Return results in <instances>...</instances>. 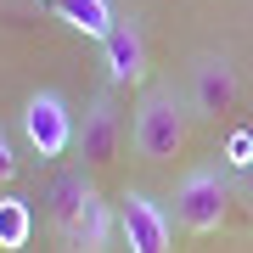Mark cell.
Wrapping results in <instances>:
<instances>
[{
	"label": "cell",
	"instance_id": "9c48e42d",
	"mask_svg": "<svg viewBox=\"0 0 253 253\" xmlns=\"http://www.w3.org/2000/svg\"><path fill=\"white\" fill-rule=\"evenodd\" d=\"M51 11L73 28V34H84V40H107L113 23H118L107 0H51Z\"/></svg>",
	"mask_w": 253,
	"mask_h": 253
},
{
	"label": "cell",
	"instance_id": "8fae6325",
	"mask_svg": "<svg viewBox=\"0 0 253 253\" xmlns=\"http://www.w3.org/2000/svg\"><path fill=\"white\" fill-rule=\"evenodd\" d=\"M17 180V152H11V135L0 129V186H11Z\"/></svg>",
	"mask_w": 253,
	"mask_h": 253
},
{
	"label": "cell",
	"instance_id": "ba28073f",
	"mask_svg": "<svg viewBox=\"0 0 253 253\" xmlns=\"http://www.w3.org/2000/svg\"><path fill=\"white\" fill-rule=\"evenodd\" d=\"M101 56H107V79L113 84H141L146 79V34L135 17H118L113 34L101 40Z\"/></svg>",
	"mask_w": 253,
	"mask_h": 253
},
{
	"label": "cell",
	"instance_id": "30bf717a",
	"mask_svg": "<svg viewBox=\"0 0 253 253\" xmlns=\"http://www.w3.org/2000/svg\"><path fill=\"white\" fill-rule=\"evenodd\" d=\"M23 236H28V208L23 203H0V242L23 248Z\"/></svg>",
	"mask_w": 253,
	"mask_h": 253
},
{
	"label": "cell",
	"instance_id": "5b68a950",
	"mask_svg": "<svg viewBox=\"0 0 253 253\" xmlns=\"http://www.w3.org/2000/svg\"><path fill=\"white\" fill-rule=\"evenodd\" d=\"M113 225H118V214L107 208V197H101V191H90V197L73 208V219H62V225H56V236H62L68 253H107Z\"/></svg>",
	"mask_w": 253,
	"mask_h": 253
},
{
	"label": "cell",
	"instance_id": "6da1fadb",
	"mask_svg": "<svg viewBox=\"0 0 253 253\" xmlns=\"http://www.w3.org/2000/svg\"><path fill=\"white\" fill-rule=\"evenodd\" d=\"M191 101H180L174 90H146L141 107H135V129H129V141H135V152L146 163H169L186 152V135H191Z\"/></svg>",
	"mask_w": 253,
	"mask_h": 253
},
{
	"label": "cell",
	"instance_id": "52a82bcc",
	"mask_svg": "<svg viewBox=\"0 0 253 253\" xmlns=\"http://www.w3.org/2000/svg\"><path fill=\"white\" fill-rule=\"evenodd\" d=\"M118 135H124V124H118V101L113 96H96L90 107H84V124H79V158L90 163V169H101V163L118 158Z\"/></svg>",
	"mask_w": 253,
	"mask_h": 253
},
{
	"label": "cell",
	"instance_id": "3957f363",
	"mask_svg": "<svg viewBox=\"0 0 253 253\" xmlns=\"http://www.w3.org/2000/svg\"><path fill=\"white\" fill-rule=\"evenodd\" d=\"M23 141L34 146L40 158H62L73 141H79V129H73V113H68V101L56 96V90H40V96H28L23 101Z\"/></svg>",
	"mask_w": 253,
	"mask_h": 253
},
{
	"label": "cell",
	"instance_id": "8992f818",
	"mask_svg": "<svg viewBox=\"0 0 253 253\" xmlns=\"http://www.w3.org/2000/svg\"><path fill=\"white\" fill-rule=\"evenodd\" d=\"M236 107V68L225 56H197L191 62V113L197 118H219Z\"/></svg>",
	"mask_w": 253,
	"mask_h": 253
},
{
	"label": "cell",
	"instance_id": "277c9868",
	"mask_svg": "<svg viewBox=\"0 0 253 253\" xmlns=\"http://www.w3.org/2000/svg\"><path fill=\"white\" fill-rule=\"evenodd\" d=\"M118 236L129 253H169V219L146 191H124L118 203Z\"/></svg>",
	"mask_w": 253,
	"mask_h": 253
},
{
	"label": "cell",
	"instance_id": "7a4b0ae2",
	"mask_svg": "<svg viewBox=\"0 0 253 253\" xmlns=\"http://www.w3.org/2000/svg\"><path fill=\"white\" fill-rule=\"evenodd\" d=\"M225 214H231V191H225V180H219L214 169H191L186 180L174 186V219H180L186 231L208 236V231L225 225Z\"/></svg>",
	"mask_w": 253,
	"mask_h": 253
}]
</instances>
